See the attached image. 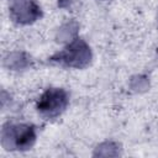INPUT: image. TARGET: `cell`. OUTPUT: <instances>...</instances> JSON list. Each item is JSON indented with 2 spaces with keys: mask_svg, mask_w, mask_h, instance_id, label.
Here are the masks:
<instances>
[{
  "mask_svg": "<svg viewBox=\"0 0 158 158\" xmlns=\"http://www.w3.org/2000/svg\"><path fill=\"white\" fill-rule=\"evenodd\" d=\"M36 139L35 127L25 123H9L2 130V143L9 149H28Z\"/></svg>",
  "mask_w": 158,
  "mask_h": 158,
  "instance_id": "obj_1",
  "label": "cell"
},
{
  "mask_svg": "<svg viewBox=\"0 0 158 158\" xmlns=\"http://www.w3.org/2000/svg\"><path fill=\"white\" fill-rule=\"evenodd\" d=\"M68 105V94L60 88L47 89L37 101V111L47 118L59 116Z\"/></svg>",
  "mask_w": 158,
  "mask_h": 158,
  "instance_id": "obj_2",
  "label": "cell"
},
{
  "mask_svg": "<svg viewBox=\"0 0 158 158\" xmlns=\"http://www.w3.org/2000/svg\"><path fill=\"white\" fill-rule=\"evenodd\" d=\"M90 48L86 46V43L81 40H77L75 42L70 43L67 48H64L62 52L57 53L52 58V60L63 65L81 68L90 62Z\"/></svg>",
  "mask_w": 158,
  "mask_h": 158,
  "instance_id": "obj_3",
  "label": "cell"
},
{
  "mask_svg": "<svg viewBox=\"0 0 158 158\" xmlns=\"http://www.w3.org/2000/svg\"><path fill=\"white\" fill-rule=\"evenodd\" d=\"M10 16L17 23H31L41 16V7L35 0H11Z\"/></svg>",
  "mask_w": 158,
  "mask_h": 158,
  "instance_id": "obj_4",
  "label": "cell"
},
{
  "mask_svg": "<svg viewBox=\"0 0 158 158\" xmlns=\"http://www.w3.org/2000/svg\"><path fill=\"white\" fill-rule=\"evenodd\" d=\"M62 1H69V0H60V2H62Z\"/></svg>",
  "mask_w": 158,
  "mask_h": 158,
  "instance_id": "obj_5",
  "label": "cell"
}]
</instances>
